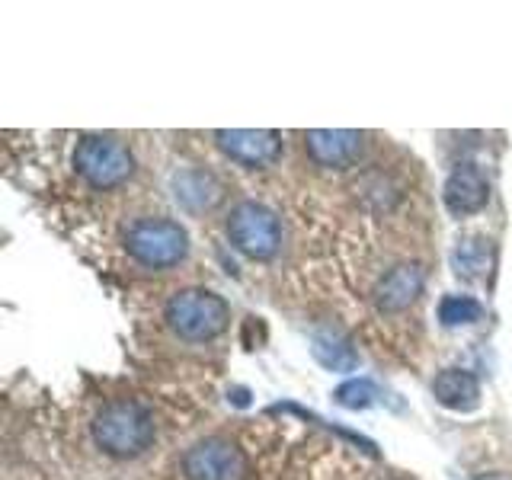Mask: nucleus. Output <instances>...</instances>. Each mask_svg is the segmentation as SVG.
<instances>
[{
    "mask_svg": "<svg viewBox=\"0 0 512 480\" xmlns=\"http://www.w3.org/2000/svg\"><path fill=\"white\" fill-rule=\"evenodd\" d=\"M183 480H250V464L237 442L224 436L199 439L180 461Z\"/></svg>",
    "mask_w": 512,
    "mask_h": 480,
    "instance_id": "423d86ee",
    "label": "nucleus"
},
{
    "mask_svg": "<svg viewBox=\"0 0 512 480\" xmlns=\"http://www.w3.org/2000/svg\"><path fill=\"white\" fill-rule=\"evenodd\" d=\"M432 394L448 410H474L480 404V381L464 368H445L432 381Z\"/></svg>",
    "mask_w": 512,
    "mask_h": 480,
    "instance_id": "9b49d317",
    "label": "nucleus"
},
{
    "mask_svg": "<svg viewBox=\"0 0 512 480\" xmlns=\"http://www.w3.org/2000/svg\"><path fill=\"white\" fill-rule=\"evenodd\" d=\"M90 439L109 458H138L157 442V420L148 404L135 397L109 400L90 420Z\"/></svg>",
    "mask_w": 512,
    "mask_h": 480,
    "instance_id": "f257e3e1",
    "label": "nucleus"
},
{
    "mask_svg": "<svg viewBox=\"0 0 512 480\" xmlns=\"http://www.w3.org/2000/svg\"><path fill=\"white\" fill-rule=\"evenodd\" d=\"M304 148H308L311 160L317 167H330V170H343L352 167L365 151V135L362 132H349V128H317V132L304 135Z\"/></svg>",
    "mask_w": 512,
    "mask_h": 480,
    "instance_id": "6e6552de",
    "label": "nucleus"
},
{
    "mask_svg": "<svg viewBox=\"0 0 512 480\" xmlns=\"http://www.w3.org/2000/svg\"><path fill=\"white\" fill-rule=\"evenodd\" d=\"M311 352H314V359L320 365L330 368V372H352V368L359 365L356 349H352L346 336L340 330H333V327L314 330V336H311Z\"/></svg>",
    "mask_w": 512,
    "mask_h": 480,
    "instance_id": "ddd939ff",
    "label": "nucleus"
},
{
    "mask_svg": "<svg viewBox=\"0 0 512 480\" xmlns=\"http://www.w3.org/2000/svg\"><path fill=\"white\" fill-rule=\"evenodd\" d=\"M375 397V384L368 378H359V381H346L340 391H336V404H343L349 410H359V407H368Z\"/></svg>",
    "mask_w": 512,
    "mask_h": 480,
    "instance_id": "dca6fc26",
    "label": "nucleus"
},
{
    "mask_svg": "<svg viewBox=\"0 0 512 480\" xmlns=\"http://www.w3.org/2000/svg\"><path fill=\"white\" fill-rule=\"evenodd\" d=\"M477 480H509L506 474H484V477H477Z\"/></svg>",
    "mask_w": 512,
    "mask_h": 480,
    "instance_id": "f3484780",
    "label": "nucleus"
},
{
    "mask_svg": "<svg viewBox=\"0 0 512 480\" xmlns=\"http://www.w3.org/2000/svg\"><path fill=\"white\" fill-rule=\"evenodd\" d=\"M442 199H445V208L452 215H458V218L474 215L487 205L490 183L474 164H458L452 173H448V180L442 186Z\"/></svg>",
    "mask_w": 512,
    "mask_h": 480,
    "instance_id": "9d476101",
    "label": "nucleus"
},
{
    "mask_svg": "<svg viewBox=\"0 0 512 480\" xmlns=\"http://www.w3.org/2000/svg\"><path fill=\"white\" fill-rule=\"evenodd\" d=\"M164 324L186 343H208L221 336L231 324V308L212 288H183L167 298L164 304Z\"/></svg>",
    "mask_w": 512,
    "mask_h": 480,
    "instance_id": "f03ea898",
    "label": "nucleus"
},
{
    "mask_svg": "<svg viewBox=\"0 0 512 480\" xmlns=\"http://www.w3.org/2000/svg\"><path fill=\"white\" fill-rule=\"evenodd\" d=\"M125 253L141 269L164 272L180 266L189 256V234L180 221H173L167 215H148L128 224Z\"/></svg>",
    "mask_w": 512,
    "mask_h": 480,
    "instance_id": "7ed1b4c3",
    "label": "nucleus"
},
{
    "mask_svg": "<svg viewBox=\"0 0 512 480\" xmlns=\"http://www.w3.org/2000/svg\"><path fill=\"white\" fill-rule=\"evenodd\" d=\"M480 314H484V308L471 295H445L439 304V320L445 327L474 324V320H480Z\"/></svg>",
    "mask_w": 512,
    "mask_h": 480,
    "instance_id": "2eb2a0df",
    "label": "nucleus"
},
{
    "mask_svg": "<svg viewBox=\"0 0 512 480\" xmlns=\"http://www.w3.org/2000/svg\"><path fill=\"white\" fill-rule=\"evenodd\" d=\"M423 269L416 266V263H400L394 269H388L384 276L378 279L375 285V308L381 314H397V311H407L410 304L423 295Z\"/></svg>",
    "mask_w": 512,
    "mask_h": 480,
    "instance_id": "1a4fd4ad",
    "label": "nucleus"
},
{
    "mask_svg": "<svg viewBox=\"0 0 512 480\" xmlns=\"http://www.w3.org/2000/svg\"><path fill=\"white\" fill-rule=\"evenodd\" d=\"M176 199H180L189 212H208L221 199V183L205 170H183L173 176Z\"/></svg>",
    "mask_w": 512,
    "mask_h": 480,
    "instance_id": "f8f14e48",
    "label": "nucleus"
},
{
    "mask_svg": "<svg viewBox=\"0 0 512 480\" xmlns=\"http://www.w3.org/2000/svg\"><path fill=\"white\" fill-rule=\"evenodd\" d=\"M228 240L250 260H272L282 247V224L263 202H237L228 215Z\"/></svg>",
    "mask_w": 512,
    "mask_h": 480,
    "instance_id": "39448f33",
    "label": "nucleus"
},
{
    "mask_svg": "<svg viewBox=\"0 0 512 480\" xmlns=\"http://www.w3.org/2000/svg\"><path fill=\"white\" fill-rule=\"evenodd\" d=\"M212 138L224 157L247 170H263L282 154V138L269 128H221Z\"/></svg>",
    "mask_w": 512,
    "mask_h": 480,
    "instance_id": "0eeeda50",
    "label": "nucleus"
},
{
    "mask_svg": "<svg viewBox=\"0 0 512 480\" xmlns=\"http://www.w3.org/2000/svg\"><path fill=\"white\" fill-rule=\"evenodd\" d=\"M490 263H493V247H490V240H484V237H464L452 250V266L464 279L487 276Z\"/></svg>",
    "mask_w": 512,
    "mask_h": 480,
    "instance_id": "4468645a",
    "label": "nucleus"
},
{
    "mask_svg": "<svg viewBox=\"0 0 512 480\" xmlns=\"http://www.w3.org/2000/svg\"><path fill=\"white\" fill-rule=\"evenodd\" d=\"M74 170L93 189H116L135 173V157L116 135H84L74 148Z\"/></svg>",
    "mask_w": 512,
    "mask_h": 480,
    "instance_id": "20e7f679",
    "label": "nucleus"
}]
</instances>
